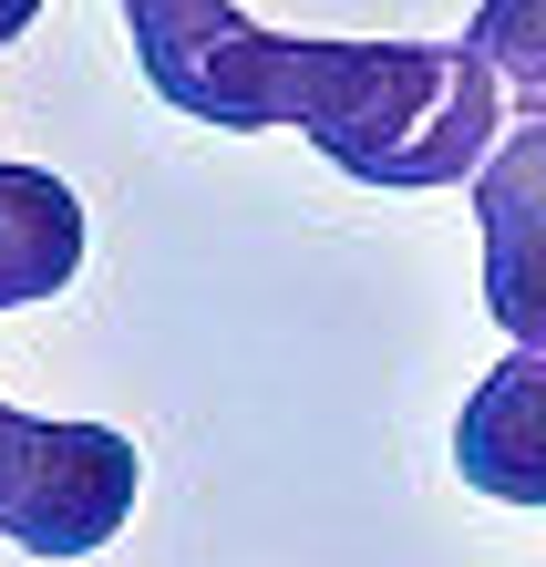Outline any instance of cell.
<instances>
[{
	"label": "cell",
	"mask_w": 546,
	"mask_h": 567,
	"mask_svg": "<svg viewBox=\"0 0 546 567\" xmlns=\"http://www.w3.org/2000/svg\"><path fill=\"white\" fill-rule=\"evenodd\" d=\"M134 62L176 114L268 135L299 124L361 186H464L495 155L505 104L464 42H299L227 0H124Z\"/></svg>",
	"instance_id": "1"
},
{
	"label": "cell",
	"mask_w": 546,
	"mask_h": 567,
	"mask_svg": "<svg viewBox=\"0 0 546 567\" xmlns=\"http://www.w3.org/2000/svg\"><path fill=\"white\" fill-rule=\"evenodd\" d=\"M134 516V444L114 423H42L31 413L11 506H0V537L31 557H93Z\"/></svg>",
	"instance_id": "2"
},
{
	"label": "cell",
	"mask_w": 546,
	"mask_h": 567,
	"mask_svg": "<svg viewBox=\"0 0 546 567\" xmlns=\"http://www.w3.org/2000/svg\"><path fill=\"white\" fill-rule=\"evenodd\" d=\"M474 227H485V310L516 351H546V104H526L474 165Z\"/></svg>",
	"instance_id": "3"
},
{
	"label": "cell",
	"mask_w": 546,
	"mask_h": 567,
	"mask_svg": "<svg viewBox=\"0 0 546 567\" xmlns=\"http://www.w3.org/2000/svg\"><path fill=\"white\" fill-rule=\"evenodd\" d=\"M454 464L495 506H546V351H516L474 382L454 423Z\"/></svg>",
	"instance_id": "4"
},
{
	"label": "cell",
	"mask_w": 546,
	"mask_h": 567,
	"mask_svg": "<svg viewBox=\"0 0 546 567\" xmlns=\"http://www.w3.org/2000/svg\"><path fill=\"white\" fill-rule=\"evenodd\" d=\"M83 269V196L52 165H0V310L73 289Z\"/></svg>",
	"instance_id": "5"
},
{
	"label": "cell",
	"mask_w": 546,
	"mask_h": 567,
	"mask_svg": "<svg viewBox=\"0 0 546 567\" xmlns=\"http://www.w3.org/2000/svg\"><path fill=\"white\" fill-rule=\"evenodd\" d=\"M464 52L485 62L495 83H516V93H546V0H485L464 31Z\"/></svg>",
	"instance_id": "6"
},
{
	"label": "cell",
	"mask_w": 546,
	"mask_h": 567,
	"mask_svg": "<svg viewBox=\"0 0 546 567\" xmlns=\"http://www.w3.org/2000/svg\"><path fill=\"white\" fill-rule=\"evenodd\" d=\"M21 444H31V413L0 403V506H11V475H21Z\"/></svg>",
	"instance_id": "7"
},
{
	"label": "cell",
	"mask_w": 546,
	"mask_h": 567,
	"mask_svg": "<svg viewBox=\"0 0 546 567\" xmlns=\"http://www.w3.org/2000/svg\"><path fill=\"white\" fill-rule=\"evenodd\" d=\"M42 21V0H0V42H11V31H31Z\"/></svg>",
	"instance_id": "8"
}]
</instances>
